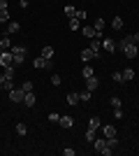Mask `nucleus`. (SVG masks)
I'll return each mask as SVG.
<instances>
[{
	"instance_id": "nucleus-1",
	"label": "nucleus",
	"mask_w": 139,
	"mask_h": 156,
	"mask_svg": "<svg viewBox=\"0 0 139 156\" xmlns=\"http://www.w3.org/2000/svg\"><path fill=\"white\" fill-rule=\"evenodd\" d=\"M26 47L23 44H16V47H12V56H14V65H21L23 61H26Z\"/></svg>"
},
{
	"instance_id": "nucleus-2",
	"label": "nucleus",
	"mask_w": 139,
	"mask_h": 156,
	"mask_svg": "<svg viewBox=\"0 0 139 156\" xmlns=\"http://www.w3.org/2000/svg\"><path fill=\"white\" fill-rule=\"evenodd\" d=\"M93 147H95V151H100V154H104V156H109L111 154V149H109V147H107V137H95V140H93Z\"/></svg>"
},
{
	"instance_id": "nucleus-3",
	"label": "nucleus",
	"mask_w": 139,
	"mask_h": 156,
	"mask_svg": "<svg viewBox=\"0 0 139 156\" xmlns=\"http://www.w3.org/2000/svg\"><path fill=\"white\" fill-rule=\"evenodd\" d=\"M0 65L7 68V65H14V56H12V49H5V51L0 54Z\"/></svg>"
},
{
	"instance_id": "nucleus-4",
	"label": "nucleus",
	"mask_w": 139,
	"mask_h": 156,
	"mask_svg": "<svg viewBox=\"0 0 139 156\" xmlns=\"http://www.w3.org/2000/svg\"><path fill=\"white\" fill-rule=\"evenodd\" d=\"M23 96H26L23 89H12V91H9V100H12V103H23Z\"/></svg>"
},
{
	"instance_id": "nucleus-5",
	"label": "nucleus",
	"mask_w": 139,
	"mask_h": 156,
	"mask_svg": "<svg viewBox=\"0 0 139 156\" xmlns=\"http://www.w3.org/2000/svg\"><path fill=\"white\" fill-rule=\"evenodd\" d=\"M79 56H81V61H84V63H91V61H93V58H98V54L93 51L91 47H86V49H84V51H81V54H79Z\"/></svg>"
},
{
	"instance_id": "nucleus-6",
	"label": "nucleus",
	"mask_w": 139,
	"mask_h": 156,
	"mask_svg": "<svg viewBox=\"0 0 139 156\" xmlns=\"http://www.w3.org/2000/svg\"><path fill=\"white\" fill-rule=\"evenodd\" d=\"M102 49H104L107 54H114L116 51V42H114L111 37H102Z\"/></svg>"
},
{
	"instance_id": "nucleus-7",
	"label": "nucleus",
	"mask_w": 139,
	"mask_h": 156,
	"mask_svg": "<svg viewBox=\"0 0 139 156\" xmlns=\"http://www.w3.org/2000/svg\"><path fill=\"white\" fill-rule=\"evenodd\" d=\"M93 28H95V37H104L102 35V30H104V19H95V23H93Z\"/></svg>"
},
{
	"instance_id": "nucleus-8",
	"label": "nucleus",
	"mask_w": 139,
	"mask_h": 156,
	"mask_svg": "<svg viewBox=\"0 0 139 156\" xmlns=\"http://www.w3.org/2000/svg\"><path fill=\"white\" fill-rule=\"evenodd\" d=\"M35 68H37V70H42V68H51V61L44 58V56H37V58H35Z\"/></svg>"
},
{
	"instance_id": "nucleus-9",
	"label": "nucleus",
	"mask_w": 139,
	"mask_h": 156,
	"mask_svg": "<svg viewBox=\"0 0 139 156\" xmlns=\"http://www.w3.org/2000/svg\"><path fill=\"white\" fill-rule=\"evenodd\" d=\"M98 86H100V79L95 77V75H93V77H86V89L88 91H95Z\"/></svg>"
},
{
	"instance_id": "nucleus-10",
	"label": "nucleus",
	"mask_w": 139,
	"mask_h": 156,
	"mask_svg": "<svg viewBox=\"0 0 139 156\" xmlns=\"http://www.w3.org/2000/svg\"><path fill=\"white\" fill-rule=\"evenodd\" d=\"M35 103H37V98H35V93H33V91H28L26 96H23V105H26V107H33Z\"/></svg>"
},
{
	"instance_id": "nucleus-11",
	"label": "nucleus",
	"mask_w": 139,
	"mask_h": 156,
	"mask_svg": "<svg viewBox=\"0 0 139 156\" xmlns=\"http://www.w3.org/2000/svg\"><path fill=\"white\" fill-rule=\"evenodd\" d=\"M88 47H91V49H93L95 54H100V51H102V40H100V37H93Z\"/></svg>"
},
{
	"instance_id": "nucleus-12",
	"label": "nucleus",
	"mask_w": 139,
	"mask_h": 156,
	"mask_svg": "<svg viewBox=\"0 0 139 156\" xmlns=\"http://www.w3.org/2000/svg\"><path fill=\"white\" fill-rule=\"evenodd\" d=\"M100 130H102L104 137H116V128L114 126H100Z\"/></svg>"
},
{
	"instance_id": "nucleus-13",
	"label": "nucleus",
	"mask_w": 139,
	"mask_h": 156,
	"mask_svg": "<svg viewBox=\"0 0 139 156\" xmlns=\"http://www.w3.org/2000/svg\"><path fill=\"white\" fill-rule=\"evenodd\" d=\"M58 124L63 126V128H72V126H74V119H72V117H60Z\"/></svg>"
},
{
	"instance_id": "nucleus-14",
	"label": "nucleus",
	"mask_w": 139,
	"mask_h": 156,
	"mask_svg": "<svg viewBox=\"0 0 139 156\" xmlns=\"http://www.w3.org/2000/svg\"><path fill=\"white\" fill-rule=\"evenodd\" d=\"M81 35L88 37V40H93V37H95V28H93V26H84V28H81Z\"/></svg>"
},
{
	"instance_id": "nucleus-15",
	"label": "nucleus",
	"mask_w": 139,
	"mask_h": 156,
	"mask_svg": "<svg viewBox=\"0 0 139 156\" xmlns=\"http://www.w3.org/2000/svg\"><path fill=\"white\" fill-rule=\"evenodd\" d=\"M100 126H102L100 117H91V119H88V128H93V130H100Z\"/></svg>"
},
{
	"instance_id": "nucleus-16",
	"label": "nucleus",
	"mask_w": 139,
	"mask_h": 156,
	"mask_svg": "<svg viewBox=\"0 0 139 156\" xmlns=\"http://www.w3.org/2000/svg\"><path fill=\"white\" fill-rule=\"evenodd\" d=\"M67 103H70V105H79V103H81V98H79V93H77V91H72V93H67Z\"/></svg>"
},
{
	"instance_id": "nucleus-17",
	"label": "nucleus",
	"mask_w": 139,
	"mask_h": 156,
	"mask_svg": "<svg viewBox=\"0 0 139 156\" xmlns=\"http://www.w3.org/2000/svg\"><path fill=\"white\" fill-rule=\"evenodd\" d=\"M2 75H5V79H14V65H7V68H2Z\"/></svg>"
},
{
	"instance_id": "nucleus-18",
	"label": "nucleus",
	"mask_w": 139,
	"mask_h": 156,
	"mask_svg": "<svg viewBox=\"0 0 139 156\" xmlns=\"http://www.w3.org/2000/svg\"><path fill=\"white\" fill-rule=\"evenodd\" d=\"M19 30H21V23H19V21H12V23L7 26L5 33H19Z\"/></svg>"
},
{
	"instance_id": "nucleus-19",
	"label": "nucleus",
	"mask_w": 139,
	"mask_h": 156,
	"mask_svg": "<svg viewBox=\"0 0 139 156\" xmlns=\"http://www.w3.org/2000/svg\"><path fill=\"white\" fill-rule=\"evenodd\" d=\"M53 54H56V51H53V47H44V49H42V56H44V58H49V61L53 58Z\"/></svg>"
},
{
	"instance_id": "nucleus-20",
	"label": "nucleus",
	"mask_w": 139,
	"mask_h": 156,
	"mask_svg": "<svg viewBox=\"0 0 139 156\" xmlns=\"http://www.w3.org/2000/svg\"><path fill=\"white\" fill-rule=\"evenodd\" d=\"M81 28V21L77 19V16H72V19H70V30H79Z\"/></svg>"
},
{
	"instance_id": "nucleus-21",
	"label": "nucleus",
	"mask_w": 139,
	"mask_h": 156,
	"mask_svg": "<svg viewBox=\"0 0 139 156\" xmlns=\"http://www.w3.org/2000/svg\"><path fill=\"white\" fill-rule=\"evenodd\" d=\"M111 28H114V30H121V28H123V19H121V16H114Z\"/></svg>"
},
{
	"instance_id": "nucleus-22",
	"label": "nucleus",
	"mask_w": 139,
	"mask_h": 156,
	"mask_svg": "<svg viewBox=\"0 0 139 156\" xmlns=\"http://www.w3.org/2000/svg\"><path fill=\"white\" fill-rule=\"evenodd\" d=\"M107 147H109V149H116V147H118V137H107Z\"/></svg>"
},
{
	"instance_id": "nucleus-23",
	"label": "nucleus",
	"mask_w": 139,
	"mask_h": 156,
	"mask_svg": "<svg viewBox=\"0 0 139 156\" xmlns=\"http://www.w3.org/2000/svg\"><path fill=\"white\" fill-rule=\"evenodd\" d=\"M79 98H81V100H84V103H88V100H91V98H93V93H91V91H88V89H86V91H79Z\"/></svg>"
},
{
	"instance_id": "nucleus-24",
	"label": "nucleus",
	"mask_w": 139,
	"mask_h": 156,
	"mask_svg": "<svg viewBox=\"0 0 139 156\" xmlns=\"http://www.w3.org/2000/svg\"><path fill=\"white\" fill-rule=\"evenodd\" d=\"M81 75H84V79H86V77H93V75H95V72H93V68H91V65L86 63V68H84V70H81Z\"/></svg>"
},
{
	"instance_id": "nucleus-25",
	"label": "nucleus",
	"mask_w": 139,
	"mask_h": 156,
	"mask_svg": "<svg viewBox=\"0 0 139 156\" xmlns=\"http://www.w3.org/2000/svg\"><path fill=\"white\" fill-rule=\"evenodd\" d=\"M2 89H5V91L9 93V91L14 89V82H12V79H5V82H2Z\"/></svg>"
},
{
	"instance_id": "nucleus-26",
	"label": "nucleus",
	"mask_w": 139,
	"mask_h": 156,
	"mask_svg": "<svg viewBox=\"0 0 139 156\" xmlns=\"http://www.w3.org/2000/svg\"><path fill=\"white\" fill-rule=\"evenodd\" d=\"M132 77H134V70H132V68H127V70L123 72V79H125V82H130Z\"/></svg>"
},
{
	"instance_id": "nucleus-27",
	"label": "nucleus",
	"mask_w": 139,
	"mask_h": 156,
	"mask_svg": "<svg viewBox=\"0 0 139 156\" xmlns=\"http://www.w3.org/2000/svg\"><path fill=\"white\" fill-rule=\"evenodd\" d=\"M21 89H23V91H33V82H30V79H26V82H23V84H21Z\"/></svg>"
},
{
	"instance_id": "nucleus-28",
	"label": "nucleus",
	"mask_w": 139,
	"mask_h": 156,
	"mask_svg": "<svg viewBox=\"0 0 139 156\" xmlns=\"http://www.w3.org/2000/svg\"><path fill=\"white\" fill-rule=\"evenodd\" d=\"M65 14L70 16V19H72V16H77V9H74L72 5H67V7H65Z\"/></svg>"
},
{
	"instance_id": "nucleus-29",
	"label": "nucleus",
	"mask_w": 139,
	"mask_h": 156,
	"mask_svg": "<svg viewBox=\"0 0 139 156\" xmlns=\"http://www.w3.org/2000/svg\"><path fill=\"white\" fill-rule=\"evenodd\" d=\"M111 107H114V110H121V98H118V96L111 98Z\"/></svg>"
},
{
	"instance_id": "nucleus-30",
	"label": "nucleus",
	"mask_w": 139,
	"mask_h": 156,
	"mask_svg": "<svg viewBox=\"0 0 139 156\" xmlns=\"http://www.w3.org/2000/svg\"><path fill=\"white\" fill-rule=\"evenodd\" d=\"M16 133H19V135H26V133H28L26 124H16Z\"/></svg>"
},
{
	"instance_id": "nucleus-31",
	"label": "nucleus",
	"mask_w": 139,
	"mask_h": 156,
	"mask_svg": "<svg viewBox=\"0 0 139 156\" xmlns=\"http://www.w3.org/2000/svg\"><path fill=\"white\" fill-rule=\"evenodd\" d=\"M93 140H95V130L88 128V130H86V142H93Z\"/></svg>"
},
{
	"instance_id": "nucleus-32",
	"label": "nucleus",
	"mask_w": 139,
	"mask_h": 156,
	"mask_svg": "<svg viewBox=\"0 0 139 156\" xmlns=\"http://www.w3.org/2000/svg\"><path fill=\"white\" fill-rule=\"evenodd\" d=\"M111 77H114V82H118V84H123V82H125V79H123V72H114Z\"/></svg>"
},
{
	"instance_id": "nucleus-33",
	"label": "nucleus",
	"mask_w": 139,
	"mask_h": 156,
	"mask_svg": "<svg viewBox=\"0 0 139 156\" xmlns=\"http://www.w3.org/2000/svg\"><path fill=\"white\" fill-rule=\"evenodd\" d=\"M5 21H9V14L7 9H0V23H5Z\"/></svg>"
},
{
	"instance_id": "nucleus-34",
	"label": "nucleus",
	"mask_w": 139,
	"mask_h": 156,
	"mask_svg": "<svg viewBox=\"0 0 139 156\" xmlns=\"http://www.w3.org/2000/svg\"><path fill=\"white\" fill-rule=\"evenodd\" d=\"M60 82H63V79H60V75H51V84H53V86H60Z\"/></svg>"
},
{
	"instance_id": "nucleus-35",
	"label": "nucleus",
	"mask_w": 139,
	"mask_h": 156,
	"mask_svg": "<svg viewBox=\"0 0 139 156\" xmlns=\"http://www.w3.org/2000/svg\"><path fill=\"white\" fill-rule=\"evenodd\" d=\"M58 119H60V114H56V112H49V121H56V124H58Z\"/></svg>"
},
{
	"instance_id": "nucleus-36",
	"label": "nucleus",
	"mask_w": 139,
	"mask_h": 156,
	"mask_svg": "<svg viewBox=\"0 0 139 156\" xmlns=\"http://www.w3.org/2000/svg\"><path fill=\"white\" fill-rule=\"evenodd\" d=\"M77 19H79V21L86 19V12H84V9H77Z\"/></svg>"
},
{
	"instance_id": "nucleus-37",
	"label": "nucleus",
	"mask_w": 139,
	"mask_h": 156,
	"mask_svg": "<svg viewBox=\"0 0 139 156\" xmlns=\"http://www.w3.org/2000/svg\"><path fill=\"white\" fill-rule=\"evenodd\" d=\"M130 42H134V44H139V33H134V35H130Z\"/></svg>"
},
{
	"instance_id": "nucleus-38",
	"label": "nucleus",
	"mask_w": 139,
	"mask_h": 156,
	"mask_svg": "<svg viewBox=\"0 0 139 156\" xmlns=\"http://www.w3.org/2000/svg\"><path fill=\"white\" fill-rule=\"evenodd\" d=\"M63 154H65V156H74V149H70V147H67V149H63Z\"/></svg>"
},
{
	"instance_id": "nucleus-39",
	"label": "nucleus",
	"mask_w": 139,
	"mask_h": 156,
	"mask_svg": "<svg viewBox=\"0 0 139 156\" xmlns=\"http://www.w3.org/2000/svg\"><path fill=\"white\" fill-rule=\"evenodd\" d=\"M0 9H7V0H0Z\"/></svg>"
},
{
	"instance_id": "nucleus-40",
	"label": "nucleus",
	"mask_w": 139,
	"mask_h": 156,
	"mask_svg": "<svg viewBox=\"0 0 139 156\" xmlns=\"http://www.w3.org/2000/svg\"><path fill=\"white\" fill-rule=\"evenodd\" d=\"M2 82H5V75H0V86H2Z\"/></svg>"
},
{
	"instance_id": "nucleus-41",
	"label": "nucleus",
	"mask_w": 139,
	"mask_h": 156,
	"mask_svg": "<svg viewBox=\"0 0 139 156\" xmlns=\"http://www.w3.org/2000/svg\"><path fill=\"white\" fill-rule=\"evenodd\" d=\"M2 51H5V49H2V47H0V54H2Z\"/></svg>"
}]
</instances>
